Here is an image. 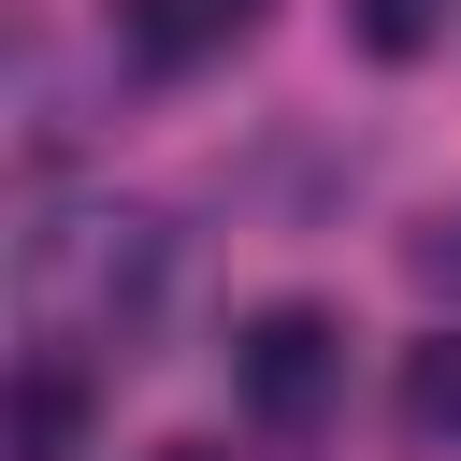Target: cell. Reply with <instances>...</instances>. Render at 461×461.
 I'll return each mask as SVG.
<instances>
[{
	"label": "cell",
	"mask_w": 461,
	"mask_h": 461,
	"mask_svg": "<svg viewBox=\"0 0 461 461\" xmlns=\"http://www.w3.org/2000/svg\"><path fill=\"white\" fill-rule=\"evenodd\" d=\"M389 403H403V432H418V447H461V331H418V346H403V375H389Z\"/></svg>",
	"instance_id": "obj_5"
},
{
	"label": "cell",
	"mask_w": 461,
	"mask_h": 461,
	"mask_svg": "<svg viewBox=\"0 0 461 461\" xmlns=\"http://www.w3.org/2000/svg\"><path fill=\"white\" fill-rule=\"evenodd\" d=\"M0 461H86V360H29V375H14Z\"/></svg>",
	"instance_id": "obj_4"
},
{
	"label": "cell",
	"mask_w": 461,
	"mask_h": 461,
	"mask_svg": "<svg viewBox=\"0 0 461 461\" xmlns=\"http://www.w3.org/2000/svg\"><path fill=\"white\" fill-rule=\"evenodd\" d=\"M144 461H230V447H202V432H187V447H144Z\"/></svg>",
	"instance_id": "obj_7"
},
{
	"label": "cell",
	"mask_w": 461,
	"mask_h": 461,
	"mask_svg": "<svg viewBox=\"0 0 461 461\" xmlns=\"http://www.w3.org/2000/svg\"><path fill=\"white\" fill-rule=\"evenodd\" d=\"M230 389H245V418H274V432L331 418V389H346V317H331V303H259V317L230 331Z\"/></svg>",
	"instance_id": "obj_2"
},
{
	"label": "cell",
	"mask_w": 461,
	"mask_h": 461,
	"mask_svg": "<svg viewBox=\"0 0 461 461\" xmlns=\"http://www.w3.org/2000/svg\"><path fill=\"white\" fill-rule=\"evenodd\" d=\"M447 274H461V230H447Z\"/></svg>",
	"instance_id": "obj_8"
},
{
	"label": "cell",
	"mask_w": 461,
	"mask_h": 461,
	"mask_svg": "<svg viewBox=\"0 0 461 461\" xmlns=\"http://www.w3.org/2000/svg\"><path fill=\"white\" fill-rule=\"evenodd\" d=\"M173 288V230L144 202H43L14 230V331L43 360H86V346H130Z\"/></svg>",
	"instance_id": "obj_1"
},
{
	"label": "cell",
	"mask_w": 461,
	"mask_h": 461,
	"mask_svg": "<svg viewBox=\"0 0 461 461\" xmlns=\"http://www.w3.org/2000/svg\"><path fill=\"white\" fill-rule=\"evenodd\" d=\"M259 14L274 0H115V43L144 72H216L230 43H259Z\"/></svg>",
	"instance_id": "obj_3"
},
{
	"label": "cell",
	"mask_w": 461,
	"mask_h": 461,
	"mask_svg": "<svg viewBox=\"0 0 461 461\" xmlns=\"http://www.w3.org/2000/svg\"><path fill=\"white\" fill-rule=\"evenodd\" d=\"M360 43H375V58H418V43H432V0H360Z\"/></svg>",
	"instance_id": "obj_6"
}]
</instances>
